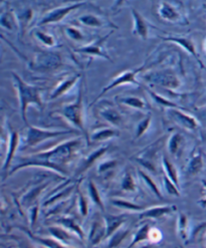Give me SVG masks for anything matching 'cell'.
<instances>
[{"label": "cell", "mask_w": 206, "mask_h": 248, "mask_svg": "<svg viewBox=\"0 0 206 248\" xmlns=\"http://www.w3.org/2000/svg\"><path fill=\"white\" fill-rule=\"evenodd\" d=\"M85 143L88 144L86 138L76 137L74 139L63 141L50 149L40 151V152L33 153L32 155L36 158L56 163L67 169L68 165L78 157Z\"/></svg>", "instance_id": "6da1fadb"}, {"label": "cell", "mask_w": 206, "mask_h": 248, "mask_svg": "<svg viewBox=\"0 0 206 248\" xmlns=\"http://www.w3.org/2000/svg\"><path fill=\"white\" fill-rule=\"evenodd\" d=\"M11 76L19 102L21 119L26 126H30L29 121H27V109L29 108L31 106H34L39 109H43L45 107L43 95H41L43 94V89L29 84L16 73H12Z\"/></svg>", "instance_id": "7a4b0ae2"}, {"label": "cell", "mask_w": 206, "mask_h": 248, "mask_svg": "<svg viewBox=\"0 0 206 248\" xmlns=\"http://www.w3.org/2000/svg\"><path fill=\"white\" fill-rule=\"evenodd\" d=\"M57 116L62 117L72 127L78 130L86 138L89 144V134L86 130L85 125V103H84V80H80V86L77 94V98L74 102L63 106L58 111Z\"/></svg>", "instance_id": "3957f363"}, {"label": "cell", "mask_w": 206, "mask_h": 248, "mask_svg": "<svg viewBox=\"0 0 206 248\" xmlns=\"http://www.w3.org/2000/svg\"><path fill=\"white\" fill-rule=\"evenodd\" d=\"M164 146V137L159 138L154 143L145 148L142 152L135 156V161L140 164L144 170L148 173H153L157 175L159 173V168L162 166L160 158V152Z\"/></svg>", "instance_id": "277c9868"}, {"label": "cell", "mask_w": 206, "mask_h": 248, "mask_svg": "<svg viewBox=\"0 0 206 248\" xmlns=\"http://www.w3.org/2000/svg\"><path fill=\"white\" fill-rule=\"evenodd\" d=\"M21 144V137L18 131H13L8 129L5 130L4 123L2 125L1 135V146H2V171L6 177L10 165L16 158V152Z\"/></svg>", "instance_id": "5b68a950"}, {"label": "cell", "mask_w": 206, "mask_h": 248, "mask_svg": "<svg viewBox=\"0 0 206 248\" xmlns=\"http://www.w3.org/2000/svg\"><path fill=\"white\" fill-rule=\"evenodd\" d=\"M144 80L152 87H161L169 92H175L182 85L177 73L171 68L148 72L143 76Z\"/></svg>", "instance_id": "8992f818"}, {"label": "cell", "mask_w": 206, "mask_h": 248, "mask_svg": "<svg viewBox=\"0 0 206 248\" xmlns=\"http://www.w3.org/2000/svg\"><path fill=\"white\" fill-rule=\"evenodd\" d=\"M75 130H54V129H45L36 126H27V130L24 137V148H34L38 145L45 143L46 141L54 139L65 135L75 134Z\"/></svg>", "instance_id": "52a82bcc"}, {"label": "cell", "mask_w": 206, "mask_h": 248, "mask_svg": "<svg viewBox=\"0 0 206 248\" xmlns=\"http://www.w3.org/2000/svg\"><path fill=\"white\" fill-rule=\"evenodd\" d=\"M63 58L57 51H39L34 54L33 60L29 66L35 73H52L63 66Z\"/></svg>", "instance_id": "ba28073f"}, {"label": "cell", "mask_w": 206, "mask_h": 248, "mask_svg": "<svg viewBox=\"0 0 206 248\" xmlns=\"http://www.w3.org/2000/svg\"><path fill=\"white\" fill-rule=\"evenodd\" d=\"M146 67H145V64L137 67V68H134V70H129V71H125L123 72L121 74H119L117 77H115L111 81L109 82V84L101 91V93H99V95L95 98L93 103L91 104L90 107H92L93 105H95V103H97L99 100H101L103 96L109 93L110 91H112L118 87H121V86H125V85H136V86H140V82L138 81V79H137V77H138L139 74L145 72Z\"/></svg>", "instance_id": "9c48e42d"}, {"label": "cell", "mask_w": 206, "mask_h": 248, "mask_svg": "<svg viewBox=\"0 0 206 248\" xmlns=\"http://www.w3.org/2000/svg\"><path fill=\"white\" fill-rule=\"evenodd\" d=\"M88 2L85 0H81V1L70 3L66 5H63L60 7H54L52 9H49L47 11L45 15L41 16V18L37 22V26H46L49 24H56L62 22L68 15H71L72 12L75 10L87 5Z\"/></svg>", "instance_id": "30bf717a"}, {"label": "cell", "mask_w": 206, "mask_h": 248, "mask_svg": "<svg viewBox=\"0 0 206 248\" xmlns=\"http://www.w3.org/2000/svg\"><path fill=\"white\" fill-rule=\"evenodd\" d=\"M113 32H114V31H111L106 35H104L102 37H99L98 39L93 40L92 43H90L86 46H82L79 48L74 49V51L79 53V54H84V56H88V57L100 58V59H103L105 61L112 62L113 60H112L111 57H110L109 52L107 51L106 44H107L109 37L111 36V34Z\"/></svg>", "instance_id": "8fae6325"}, {"label": "cell", "mask_w": 206, "mask_h": 248, "mask_svg": "<svg viewBox=\"0 0 206 248\" xmlns=\"http://www.w3.org/2000/svg\"><path fill=\"white\" fill-rule=\"evenodd\" d=\"M166 111H167L168 118L173 123H175L176 125L183 128L184 130H187L190 132H195L199 129L200 127L199 121L194 116H192L189 113L185 112L182 108H168Z\"/></svg>", "instance_id": "7c38bea8"}, {"label": "cell", "mask_w": 206, "mask_h": 248, "mask_svg": "<svg viewBox=\"0 0 206 248\" xmlns=\"http://www.w3.org/2000/svg\"><path fill=\"white\" fill-rule=\"evenodd\" d=\"M106 239H107V226H106L105 218L100 213H98L92 220L87 240L91 246L95 247L100 245Z\"/></svg>", "instance_id": "4fadbf2b"}, {"label": "cell", "mask_w": 206, "mask_h": 248, "mask_svg": "<svg viewBox=\"0 0 206 248\" xmlns=\"http://www.w3.org/2000/svg\"><path fill=\"white\" fill-rule=\"evenodd\" d=\"M157 12L159 17L164 21L170 23H188L187 20H185V16L181 11L180 6H177L169 1L160 2Z\"/></svg>", "instance_id": "5bb4252c"}, {"label": "cell", "mask_w": 206, "mask_h": 248, "mask_svg": "<svg viewBox=\"0 0 206 248\" xmlns=\"http://www.w3.org/2000/svg\"><path fill=\"white\" fill-rule=\"evenodd\" d=\"M49 184H50V181L39 183V184H36L33 187L30 188L27 191H25L20 198L19 205H18V209H19L20 213H22L21 207H23L25 209H29L30 207H32V205L37 204L41 194H43L44 191L48 188V186H49Z\"/></svg>", "instance_id": "9a60e30c"}, {"label": "cell", "mask_w": 206, "mask_h": 248, "mask_svg": "<svg viewBox=\"0 0 206 248\" xmlns=\"http://www.w3.org/2000/svg\"><path fill=\"white\" fill-rule=\"evenodd\" d=\"M163 40L165 41H169V43L175 44L178 46H180L181 48H183L188 54H190L191 57H193L196 62L199 63V65L203 68V62L199 58V54L197 52V48H196V45L194 43V40L192 39L191 37L188 36H165V37H161Z\"/></svg>", "instance_id": "2e32d148"}, {"label": "cell", "mask_w": 206, "mask_h": 248, "mask_svg": "<svg viewBox=\"0 0 206 248\" xmlns=\"http://www.w3.org/2000/svg\"><path fill=\"white\" fill-rule=\"evenodd\" d=\"M177 210L178 209L175 205H168V204L156 205V206H152V207H147L145 210L138 213V217L140 220H144V219L158 220L177 212Z\"/></svg>", "instance_id": "e0dca14e"}, {"label": "cell", "mask_w": 206, "mask_h": 248, "mask_svg": "<svg viewBox=\"0 0 206 248\" xmlns=\"http://www.w3.org/2000/svg\"><path fill=\"white\" fill-rule=\"evenodd\" d=\"M166 146L169 155L174 159H179L186 146V137L180 132H172L168 137Z\"/></svg>", "instance_id": "ac0fdd59"}, {"label": "cell", "mask_w": 206, "mask_h": 248, "mask_svg": "<svg viewBox=\"0 0 206 248\" xmlns=\"http://www.w3.org/2000/svg\"><path fill=\"white\" fill-rule=\"evenodd\" d=\"M109 149V145L101 146L100 148L94 150L92 153H90L87 157L82 159L78 168L77 176H80L81 174H84L86 171H88L92 166H94L95 164H98L103 159V157L108 153Z\"/></svg>", "instance_id": "d6986e66"}, {"label": "cell", "mask_w": 206, "mask_h": 248, "mask_svg": "<svg viewBox=\"0 0 206 248\" xmlns=\"http://www.w3.org/2000/svg\"><path fill=\"white\" fill-rule=\"evenodd\" d=\"M81 78H82V77L79 74L63 78V80H61L59 82L56 87H54V89L52 90V92L49 94L48 100L53 101V100L62 98L63 95H64L65 93L70 92L79 80H81Z\"/></svg>", "instance_id": "ffe728a7"}, {"label": "cell", "mask_w": 206, "mask_h": 248, "mask_svg": "<svg viewBox=\"0 0 206 248\" xmlns=\"http://www.w3.org/2000/svg\"><path fill=\"white\" fill-rule=\"evenodd\" d=\"M131 15L133 18V35L139 37L142 40H147L150 32V24L148 20L138 10L134 8L131 10Z\"/></svg>", "instance_id": "44dd1931"}, {"label": "cell", "mask_w": 206, "mask_h": 248, "mask_svg": "<svg viewBox=\"0 0 206 248\" xmlns=\"http://www.w3.org/2000/svg\"><path fill=\"white\" fill-rule=\"evenodd\" d=\"M99 116L107 122L110 126L120 128L123 126L125 119L122 113L119 111L117 108H115L112 105H106L99 108Z\"/></svg>", "instance_id": "7402d4cb"}, {"label": "cell", "mask_w": 206, "mask_h": 248, "mask_svg": "<svg viewBox=\"0 0 206 248\" xmlns=\"http://www.w3.org/2000/svg\"><path fill=\"white\" fill-rule=\"evenodd\" d=\"M56 223L63 226L66 230L72 232L74 235L77 236V238L80 241H85L87 239L86 232L84 228L81 227L80 223L78 221V220L70 215H63L62 217H59L56 220Z\"/></svg>", "instance_id": "603a6c76"}, {"label": "cell", "mask_w": 206, "mask_h": 248, "mask_svg": "<svg viewBox=\"0 0 206 248\" xmlns=\"http://www.w3.org/2000/svg\"><path fill=\"white\" fill-rule=\"evenodd\" d=\"M121 135V132L118 128L109 126V127H102L94 130L89 135V143H102L107 142L109 140L115 139Z\"/></svg>", "instance_id": "cb8c5ba5"}, {"label": "cell", "mask_w": 206, "mask_h": 248, "mask_svg": "<svg viewBox=\"0 0 206 248\" xmlns=\"http://www.w3.org/2000/svg\"><path fill=\"white\" fill-rule=\"evenodd\" d=\"M16 228H17L20 231H22L25 234V235L29 236L33 242H35V243H37V244H39L41 246H44L45 248H73V247H70V246H67V245L62 243L61 241H59L56 238H53L52 236H50V237H43V236L35 235V234L32 233L30 229H27L25 227L23 228L22 226H19V225L16 226Z\"/></svg>", "instance_id": "d4e9b609"}, {"label": "cell", "mask_w": 206, "mask_h": 248, "mask_svg": "<svg viewBox=\"0 0 206 248\" xmlns=\"http://www.w3.org/2000/svg\"><path fill=\"white\" fill-rule=\"evenodd\" d=\"M204 168V157L201 151L195 147L189 156L186 165V174L188 176H195Z\"/></svg>", "instance_id": "484cf974"}, {"label": "cell", "mask_w": 206, "mask_h": 248, "mask_svg": "<svg viewBox=\"0 0 206 248\" xmlns=\"http://www.w3.org/2000/svg\"><path fill=\"white\" fill-rule=\"evenodd\" d=\"M78 21L84 26L91 27V29H103V27H112L113 30L118 29V27L105 18L101 17L97 15H92V13H88V15H82L78 18Z\"/></svg>", "instance_id": "4316f807"}, {"label": "cell", "mask_w": 206, "mask_h": 248, "mask_svg": "<svg viewBox=\"0 0 206 248\" xmlns=\"http://www.w3.org/2000/svg\"><path fill=\"white\" fill-rule=\"evenodd\" d=\"M116 100L120 105H123L133 109H137V111L147 112L151 108L150 105L143 98H141V96L120 95V96H117Z\"/></svg>", "instance_id": "83f0119b"}, {"label": "cell", "mask_w": 206, "mask_h": 248, "mask_svg": "<svg viewBox=\"0 0 206 248\" xmlns=\"http://www.w3.org/2000/svg\"><path fill=\"white\" fill-rule=\"evenodd\" d=\"M0 24L3 30L9 31H19V24L16 16V12L7 7L3 8L1 11V16H0Z\"/></svg>", "instance_id": "f1b7e54d"}, {"label": "cell", "mask_w": 206, "mask_h": 248, "mask_svg": "<svg viewBox=\"0 0 206 248\" xmlns=\"http://www.w3.org/2000/svg\"><path fill=\"white\" fill-rule=\"evenodd\" d=\"M106 226H107V239L112 236L114 233L119 231L121 228H123L124 224L127 221V215L126 214H119V215H113V214H106L104 215Z\"/></svg>", "instance_id": "f546056e"}, {"label": "cell", "mask_w": 206, "mask_h": 248, "mask_svg": "<svg viewBox=\"0 0 206 248\" xmlns=\"http://www.w3.org/2000/svg\"><path fill=\"white\" fill-rule=\"evenodd\" d=\"M162 170L164 172V175L167 176L171 181H173L178 187L180 186V174H179V170L175 166V164L169 159V157L166 154L162 155Z\"/></svg>", "instance_id": "4dcf8cb0"}, {"label": "cell", "mask_w": 206, "mask_h": 248, "mask_svg": "<svg viewBox=\"0 0 206 248\" xmlns=\"http://www.w3.org/2000/svg\"><path fill=\"white\" fill-rule=\"evenodd\" d=\"M48 231L49 232L50 236L58 239L62 243H63L67 246H70V247H72V244L75 241V238L77 237L76 235H74L72 232L66 230L65 228H63V226H61L59 224L49 226L48 228Z\"/></svg>", "instance_id": "1f68e13d"}, {"label": "cell", "mask_w": 206, "mask_h": 248, "mask_svg": "<svg viewBox=\"0 0 206 248\" xmlns=\"http://www.w3.org/2000/svg\"><path fill=\"white\" fill-rule=\"evenodd\" d=\"M176 231L178 236L183 242H187L190 238V220L186 213L179 211L177 216V222H176Z\"/></svg>", "instance_id": "d6a6232c"}, {"label": "cell", "mask_w": 206, "mask_h": 248, "mask_svg": "<svg viewBox=\"0 0 206 248\" xmlns=\"http://www.w3.org/2000/svg\"><path fill=\"white\" fill-rule=\"evenodd\" d=\"M111 204L115 206L116 208L125 210L128 212H137L140 213L143 210H145L147 207L140 204H137L135 202H132L128 199L125 198H121V197H113L111 198Z\"/></svg>", "instance_id": "836d02e7"}, {"label": "cell", "mask_w": 206, "mask_h": 248, "mask_svg": "<svg viewBox=\"0 0 206 248\" xmlns=\"http://www.w3.org/2000/svg\"><path fill=\"white\" fill-rule=\"evenodd\" d=\"M137 173H138L139 178L143 181V183L146 185V187L151 192H152L158 199H163L164 198V195H163L160 186L157 184V182L152 178V176H151L144 169H138V170H137Z\"/></svg>", "instance_id": "e575fe53"}, {"label": "cell", "mask_w": 206, "mask_h": 248, "mask_svg": "<svg viewBox=\"0 0 206 248\" xmlns=\"http://www.w3.org/2000/svg\"><path fill=\"white\" fill-rule=\"evenodd\" d=\"M87 191H88V195L92 201L93 204H95L97 207L101 210H105V203L101 194V191L98 187V185L95 184V182L93 180V179H89L87 182Z\"/></svg>", "instance_id": "d590c367"}, {"label": "cell", "mask_w": 206, "mask_h": 248, "mask_svg": "<svg viewBox=\"0 0 206 248\" xmlns=\"http://www.w3.org/2000/svg\"><path fill=\"white\" fill-rule=\"evenodd\" d=\"M118 166H119V161L117 159H111V158H107L104 160L102 159L97 164V173L102 177L109 178L116 172Z\"/></svg>", "instance_id": "8d00e7d4"}, {"label": "cell", "mask_w": 206, "mask_h": 248, "mask_svg": "<svg viewBox=\"0 0 206 248\" xmlns=\"http://www.w3.org/2000/svg\"><path fill=\"white\" fill-rule=\"evenodd\" d=\"M121 189L124 192L131 193V194H135V193L138 192L136 177L130 168L126 169L123 174L121 180Z\"/></svg>", "instance_id": "74e56055"}, {"label": "cell", "mask_w": 206, "mask_h": 248, "mask_svg": "<svg viewBox=\"0 0 206 248\" xmlns=\"http://www.w3.org/2000/svg\"><path fill=\"white\" fill-rule=\"evenodd\" d=\"M77 203L79 213L82 218H87L91 208V199L89 195H86V193L80 189V184L77 189Z\"/></svg>", "instance_id": "f35d334b"}, {"label": "cell", "mask_w": 206, "mask_h": 248, "mask_svg": "<svg viewBox=\"0 0 206 248\" xmlns=\"http://www.w3.org/2000/svg\"><path fill=\"white\" fill-rule=\"evenodd\" d=\"M33 15L34 12L32 7H25L16 12V16L19 24V31L21 34H23L26 31L27 27L30 26L31 22L33 19Z\"/></svg>", "instance_id": "ab89813d"}, {"label": "cell", "mask_w": 206, "mask_h": 248, "mask_svg": "<svg viewBox=\"0 0 206 248\" xmlns=\"http://www.w3.org/2000/svg\"><path fill=\"white\" fill-rule=\"evenodd\" d=\"M151 226L149 223L142 225L138 230L136 231L131 242L126 248H136V246L141 242H149V230Z\"/></svg>", "instance_id": "60d3db41"}, {"label": "cell", "mask_w": 206, "mask_h": 248, "mask_svg": "<svg viewBox=\"0 0 206 248\" xmlns=\"http://www.w3.org/2000/svg\"><path fill=\"white\" fill-rule=\"evenodd\" d=\"M145 89H146L147 93H149V95L151 96V99H152V101H153L157 106H159V107H161V108H166V109H168V108H181V107L178 106L177 104L173 103L172 101H170V100L165 98V96H163V95L159 94L158 93L154 92L152 89H150V88H148V87H145Z\"/></svg>", "instance_id": "b9f144b4"}, {"label": "cell", "mask_w": 206, "mask_h": 248, "mask_svg": "<svg viewBox=\"0 0 206 248\" xmlns=\"http://www.w3.org/2000/svg\"><path fill=\"white\" fill-rule=\"evenodd\" d=\"M33 34L38 43L46 47H53L58 44L56 37L49 32H47L44 31H35Z\"/></svg>", "instance_id": "7bdbcfd3"}, {"label": "cell", "mask_w": 206, "mask_h": 248, "mask_svg": "<svg viewBox=\"0 0 206 248\" xmlns=\"http://www.w3.org/2000/svg\"><path fill=\"white\" fill-rule=\"evenodd\" d=\"M130 229L121 228L119 231L114 233L112 236L108 238V248H117L121 245V243L127 238V236L130 234Z\"/></svg>", "instance_id": "ee69618b"}, {"label": "cell", "mask_w": 206, "mask_h": 248, "mask_svg": "<svg viewBox=\"0 0 206 248\" xmlns=\"http://www.w3.org/2000/svg\"><path fill=\"white\" fill-rule=\"evenodd\" d=\"M25 236L26 237H22L20 235H15V234H8V235H2V238H7L15 242L16 248H37L29 236Z\"/></svg>", "instance_id": "f6af8a7d"}, {"label": "cell", "mask_w": 206, "mask_h": 248, "mask_svg": "<svg viewBox=\"0 0 206 248\" xmlns=\"http://www.w3.org/2000/svg\"><path fill=\"white\" fill-rule=\"evenodd\" d=\"M151 125H152V115L148 113L139 123L138 125L136 126L135 130V140L140 139L141 137H143L148 130L150 129Z\"/></svg>", "instance_id": "bcb514c9"}, {"label": "cell", "mask_w": 206, "mask_h": 248, "mask_svg": "<svg viewBox=\"0 0 206 248\" xmlns=\"http://www.w3.org/2000/svg\"><path fill=\"white\" fill-rule=\"evenodd\" d=\"M63 31L64 34L67 38H70L71 40L75 41V43H80L85 39V35L82 33V31L79 29V27L75 25H65L63 27Z\"/></svg>", "instance_id": "7dc6e473"}, {"label": "cell", "mask_w": 206, "mask_h": 248, "mask_svg": "<svg viewBox=\"0 0 206 248\" xmlns=\"http://www.w3.org/2000/svg\"><path fill=\"white\" fill-rule=\"evenodd\" d=\"M163 186L167 194L173 197H181V190L173 181H171L167 176H163Z\"/></svg>", "instance_id": "c3c4849f"}, {"label": "cell", "mask_w": 206, "mask_h": 248, "mask_svg": "<svg viewBox=\"0 0 206 248\" xmlns=\"http://www.w3.org/2000/svg\"><path fill=\"white\" fill-rule=\"evenodd\" d=\"M39 210H40V204L39 203L32 205V207L27 209V211H29V222H30V225H31L32 228L34 226V224L37 221V218H38V215H39Z\"/></svg>", "instance_id": "681fc988"}, {"label": "cell", "mask_w": 206, "mask_h": 248, "mask_svg": "<svg viewBox=\"0 0 206 248\" xmlns=\"http://www.w3.org/2000/svg\"><path fill=\"white\" fill-rule=\"evenodd\" d=\"M163 239V233L160 229L157 227H152L151 226L149 230V242L154 243V244H159L161 240Z\"/></svg>", "instance_id": "f907efd6"}, {"label": "cell", "mask_w": 206, "mask_h": 248, "mask_svg": "<svg viewBox=\"0 0 206 248\" xmlns=\"http://www.w3.org/2000/svg\"><path fill=\"white\" fill-rule=\"evenodd\" d=\"M203 208H206V181H203V197L199 201Z\"/></svg>", "instance_id": "816d5d0a"}, {"label": "cell", "mask_w": 206, "mask_h": 248, "mask_svg": "<svg viewBox=\"0 0 206 248\" xmlns=\"http://www.w3.org/2000/svg\"><path fill=\"white\" fill-rule=\"evenodd\" d=\"M138 248H158V244H154V243H151V242H146V244L139 246Z\"/></svg>", "instance_id": "f5cc1de1"}, {"label": "cell", "mask_w": 206, "mask_h": 248, "mask_svg": "<svg viewBox=\"0 0 206 248\" xmlns=\"http://www.w3.org/2000/svg\"><path fill=\"white\" fill-rule=\"evenodd\" d=\"M125 2H126V0H115L114 8H119V7H121Z\"/></svg>", "instance_id": "db71d44e"}, {"label": "cell", "mask_w": 206, "mask_h": 248, "mask_svg": "<svg viewBox=\"0 0 206 248\" xmlns=\"http://www.w3.org/2000/svg\"><path fill=\"white\" fill-rule=\"evenodd\" d=\"M205 53H206V39H205Z\"/></svg>", "instance_id": "11a10c76"}, {"label": "cell", "mask_w": 206, "mask_h": 248, "mask_svg": "<svg viewBox=\"0 0 206 248\" xmlns=\"http://www.w3.org/2000/svg\"><path fill=\"white\" fill-rule=\"evenodd\" d=\"M179 248H183V247H179Z\"/></svg>", "instance_id": "9f6ffc18"}, {"label": "cell", "mask_w": 206, "mask_h": 248, "mask_svg": "<svg viewBox=\"0 0 206 248\" xmlns=\"http://www.w3.org/2000/svg\"><path fill=\"white\" fill-rule=\"evenodd\" d=\"M43 1H44V0H43Z\"/></svg>", "instance_id": "6f0895ef"}]
</instances>
